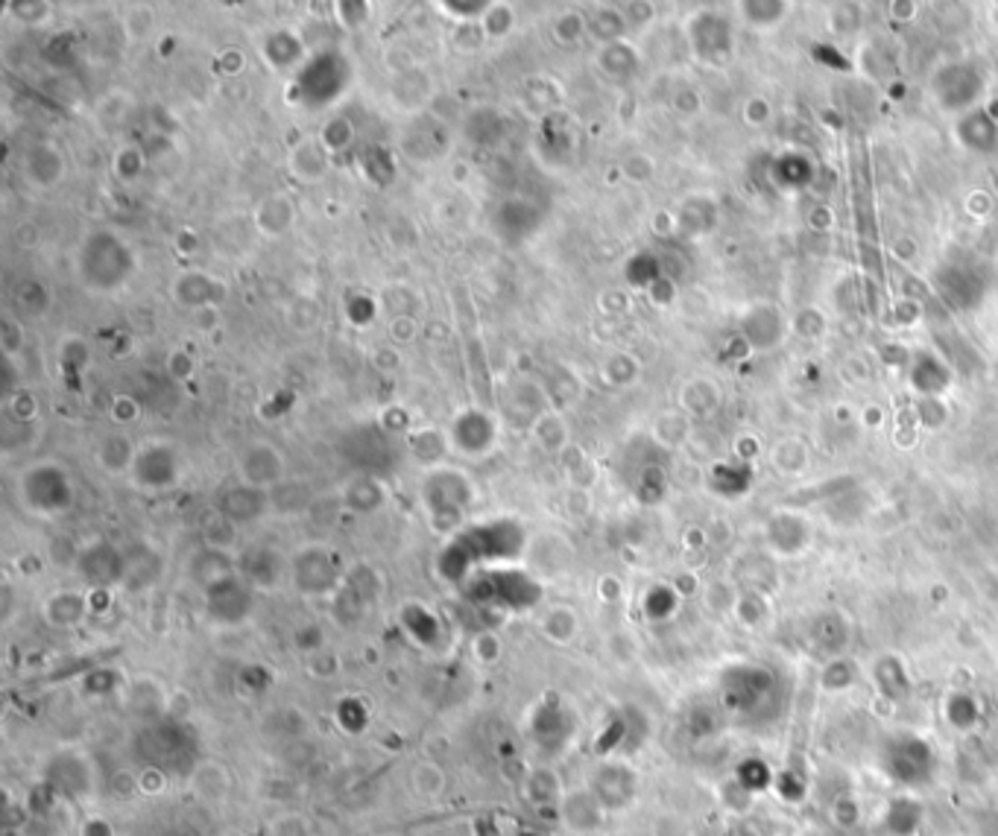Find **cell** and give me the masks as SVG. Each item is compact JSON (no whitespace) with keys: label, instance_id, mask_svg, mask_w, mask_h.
<instances>
[{"label":"cell","instance_id":"cell-9","mask_svg":"<svg viewBox=\"0 0 998 836\" xmlns=\"http://www.w3.org/2000/svg\"><path fill=\"white\" fill-rule=\"evenodd\" d=\"M287 477L284 454L273 442H249L238 456V482H247L252 489L275 491Z\"/></svg>","mask_w":998,"mask_h":836},{"label":"cell","instance_id":"cell-12","mask_svg":"<svg viewBox=\"0 0 998 836\" xmlns=\"http://www.w3.org/2000/svg\"><path fill=\"white\" fill-rule=\"evenodd\" d=\"M238 573L258 594H270L282 585L284 576L290 580V559H284L273 547H249L247 553L238 556Z\"/></svg>","mask_w":998,"mask_h":836},{"label":"cell","instance_id":"cell-24","mask_svg":"<svg viewBox=\"0 0 998 836\" xmlns=\"http://www.w3.org/2000/svg\"><path fill=\"white\" fill-rule=\"evenodd\" d=\"M138 447L132 439L123 437V433H109V437H103L97 442V465H100L103 471L111 474V477H118V474H129L132 471V465H135Z\"/></svg>","mask_w":998,"mask_h":836},{"label":"cell","instance_id":"cell-7","mask_svg":"<svg viewBox=\"0 0 998 836\" xmlns=\"http://www.w3.org/2000/svg\"><path fill=\"white\" fill-rule=\"evenodd\" d=\"M256 588L240 573H231L205 588V614L214 626H243L256 609Z\"/></svg>","mask_w":998,"mask_h":836},{"label":"cell","instance_id":"cell-19","mask_svg":"<svg viewBox=\"0 0 998 836\" xmlns=\"http://www.w3.org/2000/svg\"><path fill=\"white\" fill-rule=\"evenodd\" d=\"M21 170H24L29 184H36V188H56L64 179L68 164H64V155L54 144H36L29 146L27 155L21 158Z\"/></svg>","mask_w":998,"mask_h":836},{"label":"cell","instance_id":"cell-31","mask_svg":"<svg viewBox=\"0 0 998 836\" xmlns=\"http://www.w3.org/2000/svg\"><path fill=\"white\" fill-rule=\"evenodd\" d=\"M533 433H536V442H539L548 454L566 445V425H562V418H559L557 413H542V416L536 418V425H533Z\"/></svg>","mask_w":998,"mask_h":836},{"label":"cell","instance_id":"cell-14","mask_svg":"<svg viewBox=\"0 0 998 836\" xmlns=\"http://www.w3.org/2000/svg\"><path fill=\"white\" fill-rule=\"evenodd\" d=\"M495 439H498V428H495V421L489 416H484L480 409H468L463 416L454 421V428H451V445L454 451H460L463 456H472V459H480L495 447Z\"/></svg>","mask_w":998,"mask_h":836},{"label":"cell","instance_id":"cell-20","mask_svg":"<svg viewBox=\"0 0 998 836\" xmlns=\"http://www.w3.org/2000/svg\"><path fill=\"white\" fill-rule=\"evenodd\" d=\"M165 571L162 553L150 545H135L127 550V571H123V585L127 592H150Z\"/></svg>","mask_w":998,"mask_h":836},{"label":"cell","instance_id":"cell-28","mask_svg":"<svg viewBox=\"0 0 998 836\" xmlns=\"http://www.w3.org/2000/svg\"><path fill=\"white\" fill-rule=\"evenodd\" d=\"M449 437H442L437 430H421V433H413L411 437V451L413 456L425 465H437L440 468V459L449 451Z\"/></svg>","mask_w":998,"mask_h":836},{"label":"cell","instance_id":"cell-10","mask_svg":"<svg viewBox=\"0 0 998 836\" xmlns=\"http://www.w3.org/2000/svg\"><path fill=\"white\" fill-rule=\"evenodd\" d=\"M609 816V810L601 804L595 792L589 790L586 784L580 787H568L562 801L557 808V822L566 827L571 836H595L604 831V822Z\"/></svg>","mask_w":998,"mask_h":836},{"label":"cell","instance_id":"cell-35","mask_svg":"<svg viewBox=\"0 0 998 836\" xmlns=\"http://www.w3.org/2000/svg\"><path fill=\"white\" fill-rule=\"evenodd\" d=\"M501 655H504V644H501V637L495 635V632H477L472 637V658L477 664L492 667V664L501 661Z\"/></svg>","mask_w":998,"mask_h":836},{"label":"cell","instance_id":"cell-17","mask_svg":"<svg viewBox=\"0 0 998 836\" xmlns=\"http://www.w3.org/2000/svg\"><path fill=\"white\" fill-rule=\"evenodd\" d=\"M340 503L352 515H376L387 506V486L372 474H355L343 482Z\"/></svg>","mask_w":998,"mask_h":836},{"label":"cell","instance_id":"cell-16","mask_svg":"<svg viewBox=\"0 0 998 836\" xmlns=\"http://www.w3.org/2000/svg\"><path fill=\"white\" fill-rule=\"evenodd\" d=\"M185 573L205 592L214 582H221L226 580V576H231V573H238V556L231 553V550H226V547L202 545L200 550H193V553L188 556Z\"/></svg>","mask_w":998,"mask_h":836},{"label":"cell","instance_id":"cell-18","mask_svg":"<svg viewBox=\"0 0 998 836\" xmlns=\"http://www.w3.org/2000/svg\"><path fill=\"white\" fill-rule=\"evenodd\" d=\"M88 611H92L88 597L74 588H59L41 602V620L50 629H76L88 618Z\"/></svg>","mask_w":998,"mask_h":836},{"label":"cell","instance_id":"cell-25","mask_svg":"<svg viewBox=\"0 0 998 836\" xmlns=\"http://www.w3.org/2000/svg\"><path fill=\"white\" fill-rule=\"evenodd\" d=\"M296 219V208L290 196H284V193H273V196H266V200L258 202L256 208V228L261 235L266 237H278L284 235L287 228L294 226Z\"/></svg>","mask_w":998,"mask_h":836},{"label":"cell","instance_id":"cell-38","mask_svg":"<svg viewBox=\"0 0 998 836\" xmlns=\"http://www.w3.org/2000/svg\"><path fill=\"white\" fill-rule=\"evenodd\" d=\"M76 836H118V827L103 813H88V816L80 819Z\"/></svg>","mask_w":998,"mask_h":836},{"label":"cell","instance_id":"cell-23","mask_svg":"<svg viewBox=\"0 0 998 836\" xmlns=\"http://www.w3.org/2000/svg\"><path fill=\"white\" fill-rule=\"evenodd\" d=\"M174 296L179 304H185V308L200 310L214 304V301H223L226 287H223L217 278H211L209 273H185L176 278Z\"/></svg>","mask_w":998,"mask_h":836},{"label":"cell","instance_id":"cell-2","mask_svg":"<svg viewBox=\"0 0 998 836\" xmlns=\"http://www.w3.org/2000/svg\"><path fill=\"white\" fill-rule=\"evenodd\" d=\"M41 781L47 792L62 801H94L103 790V775L97 757L83 745H64L50 752L41 766Z\"/></svg>","mask_w":998,"mask_h":836},{"label":"cell","instance_id":"cell-39","mask_svg":"<svg viewBox=\"0 0 998 836\" xmlns=\"http://www.w3.org/2000/svg\"><path fill=\"white\" fill-rule=\"evenodd\" d=\"M111 790L118 792L120 801L141 799V792H138V769H118V773L111 775Z\"/></svg>","mask_w":998,"mask_h":836},{"label":"cell","instance_id":"cell-37","mask_svg":"<svg viewBox=\"0 0 998 836\" xmlns=\"http://www.w3.org/2000/svg\"><path fill=\"white\" fill-rule=\"evenodd\" d=\"M352 138H355V127L343 118H334L329 127L322 129V146L331 153H343L348 144H352Z\"/></svg>","mask_w":998,"mask_h":836},{"label":"cell","instance_id":"cell-1","mask_svg":"<svg viewBox=\"0 0 998 836\" xmlns=\"http://www.w3.org/2000/svg\"><path fill=\"white\" fill-rule=\"evenodd\" d=\"M135 252L132 246L115 231H92L76 252V275L88 292L109 296L120 290L135 275Z\"/></svg>","mask_w":998,"mask_h":836},{"label":"cell","instance_id":"cell-27","mask_svg":"<svg viewBox=\"0 0 998 836\" xmlns=\"http://www.w3.org/2000/svg\"><path fill=\"white\" fill-rule=\"evenodd\" d=\"M411 790L421 801H440L449 790V773L437 761H416L411 769Z\"/></svg>","mask_w":998,"mask_h":836},{"label":"cell","instance_id":"cell-22","mask_svg":"<svg viewBox=\"0 0 998 836\" xmlns=\"http://www.w3.org/2000/svg\"><path fill=\"white\" fill-rule=\"evenodd\" d=\"M127 708L129 714H135L138 719H162L170 710V696H167L165 684L158 682V679H135V682L129 684L127 693Z\"/></svg>","mask_w":998,"mask_h":836},{"label":"cell","instance_id":"cell-32","mask_svg":"<svg viewBox=\"0 0 998 836\" xmlns=\"http://www.w3.org/2000/svg\"><path fill=\"white\" fill-rule=\"evenodd\" d=\"M266 45L278 47V50H264L266 59H270L273 68H290V64H296L299 59H302V45H299V38H296L294 33H287V41H284V47H282V33L270 36Z\"/></svg>","mask_w":998,"mask_h":836},{"label":"cell","instance_id":"cell-15","mask_svg":"<svg viewBox=\"0 0 998 836\" xmlns=\"http://www.w3.org/2000/svg\"><path fill=\"white\" fill-rule=\"evenodd\" d=\"M609 813L627 808L635 799V773L623 764H601L586 784Z\"/></svg>","mask_w":998,"mask_h":836},{"label":"cell","instance_id":"cell-44","mask_svg":"<svg viewBox=\"0 0 998 836\" xmlns=\"http://www.w3.org/2000/svg\"><path fill=\"white\" fill-rule=\"evenodd\" d=\"M384 836H395V834H384Z\"/></svg>","mask_w":998,"mask_h":836},{"label":"cell","instance_id":"cell-36","mask_svg":"<svg viewBox=\"0 0 998 836\" xmlns=\"http://www.w3.org/2000/svg\"><path fill=\"white\" fill-rule=\"evenodd\" d=\"M294 646L305 658H311V655L322 653V649H329V641H325V632L317 623H305L294 632Z\"/></svg>","mask_w":998,"mask_h":836},{"label":"cell","instance_id":"cell-8","mask_svg":"<svg viewBox=\"0 0 998 836\" xmlns=\"http://www.w3.org/2000/svg\"><path fill=\"white\" fill-rule=\"evenodd\" d=\"M76 576L92 585V588H115L123 585V571H127V550H120L111 541H94L76 550L74 562Z\"/></svg>","mask_w":998,"mask_h":836},{"label":"cell","instance_id":"cell-13","mask_svg":"<svg viewBox=\"0 0 998 836\" xmlns=\"http://www.w3.org/2000/svg\"><path fill=\"white\" fill-rule=\"evenodd\" d=\"M217 512L229 521L231 527H249V524L264 518L266 512H273V498H270V491L252 489L247 482H235L217 500Z\"/></svg>","mask_w":998,"mask_h":836},{"label":"cell","instance_id":"cell-43","mask_svg":"<svg viewBox=\"0 0 998 836\" xmlns=\"http://www.w3.org/2000/svg\"><path fill=\"white\" fill-rule=\"evenodd\" d=\"M158 836H179V834H170V831H167V834H158Z\"/></svg>","mask_w":998,"mask_h":836},{"label":"cell","instance_id":"cell-5","mask_svg":"<svg viewBox=\"0 0 998 836\" xmlns=\"http://www.w3.org/2000/svg\"><path fill=\"white\" fill-rule=\"evenodd\" d=\"M290 582L294 588L308 600H334L340 588L346 585L343 562L334 547L329 545H302L290 556Z\"/></svg>","mask_w":998,"mask_h":836},{"label":"cell","instance_id":"cell-34","mask_svg":"<svg viewBox=\"0 0 998 836\" xmlns=\"http://www.w3.org/2000/svg\"><path fill=\"white\" fill-rule=\"evenodd\" d=\"M170 781H167V773L158 764H147L138 769V792H141V799H158V796H165Z\"/></svg>","mask_w":998,"mask_h":836},{"label":"cell","instance_id":"cell-40","mask_svg":"<svg viewBox=\"0 0 998 836\" xmlns=\"http://www.w3.org/2000/svg\"><path fill=\"white\" fill-rule=\"evenodd\" d=\"M440 10L442 12H460V19L458 21H484L486 15H489V10H492V3H440Z\"/></svg>","mask_w":998,"mask_h":836},{"label":"cell","instance_id":"cell-33","mask_svg":"<svg viewBox=\"0 0 998 836\" xmlns=\"http://www.w3.org/2000/svg\"><path fill=\"white\" fill-rule=\"evenodd\" d=\"M15 301H19V308L24 310V317H38V313H45V308L50 304V292H47L38 282H24L19 284V290H15Z\"/></svg>","mask_w":998,"mask_h":836},{"label":"cell","instance_id":"cell-30","mask_svg":"<svg viewBox=\"0 0 998 836\" xmlns=\"http://www.w3.org/2000/svg\"><path fill=\"white\" fill-rule=\"evenodd\" d=\"M264 836H317L313 834L311 819L296 810H284L278 816H273L266 822Z\"/></svg>","mask_w":998,"mask_h":836},{"label":"cell","instance_id":"cell-26","mask_svg":"<svg viewBox=\"0 0 998 836\" xmlns=\"http://www.w3.org/2000/svg\"><path fill=\"white\" fill-rule=\"evenodd\" d=\"M539 632L548 644L568 646L580 632L578 611L571 609V606H550V609H545V614H542Z\"/></svg>","mask_w":998,"mask_h":836},{"label":"cell","instance_id":"cell-4","mask_svg":"<svg viewBox=\"0 0 998 836\" xmlns=\"http://www.w3.org/2000/svg\"><path fill=\"white\" fill-rule=\"evenodd\" d=\"M421 503L437 533H454L475 503V486L458 468H433L421 486Z\"/></svg>","mask_w":998,"mask_h":836},{"label":"cell","instance_id":"cell-41","mask_svg":"<svg viewBox=\"0 0 998 836\" xmlns=\"http://www.w3.org/2000/svg\"><path fill=\"white\" fill-rule=\"evenodd\" d=\"M19 343H24V331H21V325H15V322H7V325H3V351H7V355H19Z\"/></svg>","mask_w":998,"mask_h":836},{"label":"cell","instance_id":"cell-6","mask_svg":"<svg viewBox=\"0 0 998 836\" xmlns=\"http://www.w3.org/2000/svg\"><path fill=\"white\" fill-rule=\"evenodd\" d=\"M185 477L182 454L176 451L170 442H144L138 447L135 465L129 471V480L138 491L147 494H162V491H174Z\"/></svg>","mask_w":998,"mask_h":836},{"label":"cell","instance_id":"cell-42","mask_svg":"<svg viewBox=\"0 0 998 836\" xmlns=\"http://www.w3.org/2000/svg\"><path fill=\"white\" fill-rule=\"evenodd\" d=\"M132 164H135V167H141V155H138L135 150H123V153H120L118 158H115V170H118V174L123 176V179H132V176L138 174V170H132Z\"/></svg>","mask_w":998,"mask_h":836},{"label":"cell","instance_id":"cell-21","mask_svg":"<svg viewBox=\"0 0 998 836\" xmlns=\"http://www.w3.org/2000/svg\"><path fill=\"white\" fill-rule=\"evenodd\" d=\"M566 790L568 787L562 784L559 773L548 764L533 766L531 773L524 775V799H527V804H533L536 810H554V813H557L559 801H562Z\"/></svg>","mask_w":998,"mask_h":836},{"label":"cell","instance_id":"cell-3","mask_svg":"<svg viewBox=\"0 0 998 836\" xmlns=\"http://www.w3.org/2000/svg\"><path fill=\"white\" fill-rule=\"evenodd\" d=\"M15 498L36 518H59L74 506V477L59 463L27 465L15 482Z\"/></svg>","mask_w":998,"mask_h":836},{"label":"cell","instance_id":"cell-11","mask_svg":"<svg viewBox=\"0 0 998 836\" xmlns=\"http://www.w3.org/2000/svg\"><path fill=\"white\" fill-rule=\"evenodd\" d=\"M185 784H188V792L193 796V801H200L205 808H221V804H226L231 799L235 775L217 757H202V761H197L191 766Z\"/></svg>","mask_w":998,"mask_h":836},{"label":"cell","instance_id":"cell-29","mask_svg":"<svg viewBox=\"0 0 998 836\" xmlns=\"http://www.w3.org/2000/svg\"><path fill=\"white\" fill-rule=\"evenodd\" d=\"M294 167L305 182H317V179L325 174V167H329V150L317 144H305L302 150L294 155Z\"/></svg>","mask_w":998,"mask_h":836}]
</instances>
